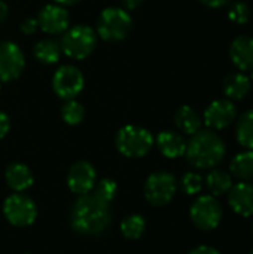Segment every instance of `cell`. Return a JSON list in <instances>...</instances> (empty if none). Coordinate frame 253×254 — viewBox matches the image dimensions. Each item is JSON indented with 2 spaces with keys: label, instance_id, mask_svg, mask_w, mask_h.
Instances as JSON below:
<instances>
[{
  "label": "cell",
  "instance_id": "1",
  "mask_svg": "<svg viewBox=\"0 0 253 254\" xmlns=\"http://www.w3.org/2000/svg\"><path fill=\"white\" fill-rule=\"evenodd\" d=\"M112 213L109 204L94 193L81 195L72 208V228L82 235H100L110 225Z\"/></svg>",
  "mask_w": 253,
  "mask_h": 254
},
{
  "label": "cell",
  "instance_id": "2",
  "mask_svg": "<svg viewBox=\"0 0 253 254\" xmlns=\"http://www.w3.org/2000/svg\"><path fill=\"white\" fill-rule=\"evenodd\" d=\"M227 153L224 140L212 129L198 131L186 144V159L198 170H210L218 167Z\"/></svg>",
  "mask_w": 253,
  "mask_h": 254
},
{
  "label": "cell",
  "instance_id": "3",
  "mask_svg": "<svg viewBox=\"0 0 253 254\" xmlns=\"http://www.w3.org/2000/svg\"><path fill=\"white\" fill-rule=\"evenodd\" d=\"M154 146V135L142 127L125 125L116 134V147L127 158H142Z\"/></svg>",
  "mask_w": 253,
  "mask_h": 254
},
{
  "label": "cell",
  "instance_id": "4",
  "mask_svg": "<svg viewBox=\"0 0 253 254\" xmlns=\"http://www.w3.org/2000/svg\"><path fill=\"white\" fill-rule=\"evenodd\" d=\"M131 27L133 19L127 10L121 7H107L98 16L97 33L103 40L119 42L130 34Z\"/></svg>",
  "mask_w": 253,
  "mask_h": 254
},
{
  "label": "cell",
  "instance_id": "5",
  "mask_svg": "<svg viewBox=\"0 0 253 254\" xmlns=\"http://www.w3.org/2000/svg\"><path fill=\"white\" fill-rule=\"evenodd\" d=\"M97 36L89 25H75L64 31L61 51L73 60H85L95 48Z\"/></svg>",
  "mask_w": 253,
  "mask_h": 254
},
{
  "label": "cell",
  "instance_id": "6",
  "mask_svg": "<svg viewBox=\"0 0 253 254\" xmlns=\"http://www.w3.org/2000/svg\"><path fill=\"white\" fill-rule=\"evenodd\" d=\"M177 190L176 177L167 171L152 173L145 183V196L149 204L155 207L167 205Z\"/></svg>",
  "mask_w": 253,
  "mask_h": 254
},
{
  "label": "cell",
  "instance_id": "7",
  "mask_svg": "<svg viewBox=\"0 0 253 254\" xmlns=\"http://www.w3.org/2000/svg\"><path fill=\"white\" fill-rule=\"evenodd\" d=\"M189 216L198 229L213 231L222 220V207L213 195H203L191 205Z\"/></svg>",
  "mask_w": 253,
  "mask_h": 254
},
{
  "label": "cell",
  "instance_id": "8",
  "mask_svg": "<svg viewBox=\"0 0 253 254\" xmlns=\"http://www.w3.org/2000/svg\"><path fill=\"white\" fill-rule=\"evenodd\" d=\"M3 214L10 225L16 228H25L36 220L37 207L31 198L22 193H13L4 199Z\"/></svg>",
  "mask_w": 253,
  "mask_h": 254
},
{
  "label": "cell",
  "instance_id": "9",
  "mask_svg": "<svg viewBox=\"0 0 253 254\" xmlns=\"http://www.w3.org/2000/svg\"><path fill=\"white\" fill-rule=\"evenodd\" d=\"M85 79L82 71L73 65H61L52 77V89L63 100H75L84 89Z\"/></svg>",
  "mask_w": 253,
  "mask_h": 254
},
{
  "label": "cell",
  "instance_id": "10",
  "mask_svg": "<svg viewBox=\"0 0 253 254\" xmlns=\"http://www.w3.org/2000/svg\"><path fill=\"white\" fill-rule=\"evenodd\" d=\"M25 65L24 54L13 42L0 43V82H10L21 76Z\"/></svg>",
  "mask_w": 253,
  "mask_h": 254
},
{
  "label": "cell",
  "instance_id": "11",
  "mask_svg": "<svg viewBox=\"0 0 253 254\" xmlns=\"http://www.w3.org/2000/svg\"><path fill=\"white\" fill-rule=\"evenodd\" d=\"M204 124L215 131L228 128L237 121V107L234 101L224 98L212 101L204 110Z\"/></svg>",
  "mask_w": 253,
  "mask_h": 254
},
{
  "label": "cell",
  "instance_id": "12",
  "mask_svg": "<svg viewBox=\"0 0 253 254\" xmlns=\"http://www.w3.org/2000/svg\"><path fill=\"white\" fill-rule=\"evenodd\" d=\"M95 179H97L95 168L86 161H79V162L73 164L69 170L67 186L73 193H76L79 196L86 195L94 189Z\"/></svg>",
  "mask_w": 253,
  "mask_h": 254
},
{
  "label": "cell",
  "instance_id": "13",
  "mask_svg": "<svg viewBox=\"0 0 253 254\" xmlns=\"http://www.w3.org/2000/svg\"><path fill=\"white\" fill-rule=\"evenodd\" d=\"M37 24L48 34H60L69 28L70 15L61 4H46L37 15Z\"/></svg>",
  "mask_w": 253,
  "mask_h": 254
},
{
  "label": "cell",
  "instance_id": "14",
  "mask_svg": "<svg viewBox=\"0 0 253 254\" xmlns=\"http://www.w3.org/2000/svg\"><path fill=\"white\" fill-rule=\"evenodd\" d=\"M230 207L243 217L253 216V185L248 182H240L233 185L228 192Z\"/></svg>",
  "mask_w": 253,
  "mask_h": 254
},
{
  "label": "cell",
  "instance_id": "15",
  "mask_svg": "<svg viewBox=\"0 0 253 254\" xmlns=\"http://www.w3.org/2000/svg\"><path fill=\"white\" fill-rule=\"evenodd\" d=\"M230 58L240 71L253 70V37L239 36L231 42Z\"/></svg>",
  "mask_w": 253,
  "mask_h": 254
},
{
  "label": "cell",
  "instance_id": "16",
  "mask_svg": "<svg viewBox=\"0 0 253 254\" xmlns=\"http://www.w3.org/2000/svg\"><path fill=\"white\" fill-rule=\"evenodd\" d=\"M157 146H158L160 152L166 158H170V159L180 158L182 155H185V150H186L185 138L174 131L160 132L157 137Z\"/></svg>",
  "mask_w": 253,
  "mask_h": 254
},
{
  "label": "cell",
  "instance_id": "17",
  "mask_svg": "<svg viewBox=\"0 0 253 254\" xmlns=\"http://www.w3.org/2000/svg\"><path fill=\"white\" fill-rule=\"evenodd\" d=\"M224 94L227 95L228 100L236 101V100H243L252 88V79L245 74V73H231L225 77L224 80Z\"/></svg>",
  "mask_w": 253,
  "mask_h": 254
},
{
  "label": "cell",
  "instance_id": "18",
  "mask_svg": "<svg viewBox=\"0 0 253 254\" xmlns=\"http://www.w3.org/2000/svg\"><path fill=\"white\" fill-rule=\"evenodd\" d=\"M4 179H6V183L10 189L16 190V192H22V190H27L28 188H31L33 182H34V177H33V173L31 170L24 165V164H19V162H15V164H10L6 171H4Z\"/></svg>",
  "mask_w": 253,
  "mask_h": 254
},
{
  "label": "cell",
  "instance_id": "19",
  "mask_svg": "<svg viewBox=\"0 0 253 254\" xmlns=\"http://www.w3.org/2000/svg\"><path fill=\"white\" fill-rule=\"evenodd\" d=\"M176 127L188 135H194L201 129V118L191 106H182L174 113Z\"/></svg>",
  "mask_w": 253,
  "mask_h": 254
},
{
  "label": "cell",
  "instance_id": "20",
  "mask_svg": "<svg viewBox=\"0 0 253 254\" xmlns=\"http://www.w3.org/2000/svg\"><path fill=\"white\" fill-rule=\"evenodd\" d=\"M230 173L240 182H249L253 179V150H246L234 156L230 164Z\"/></svg>",
  "mask_w": 253,
  "mask_h": 254
},
{
  "label": "cell",
  "instance_id": "21",
  "mask_svg": "<svg viewBox=\"0 0 253 254\" xmlns=\"http://www.w3.org/2000/svg\"><path fill=\"white\" fill-rule=\"evenodd\" d=\"M236 137L240 146L253 150V109L246 110L237 119Z\"/></svg>",
  "mask_w": 253,
  "mask_h": 254
},
{
  "label": "cell",
  "instance_id": "22",
  "mask_svg": "<svg viewBox=\"0 0 253 254\" xmlns=\"http://www.w3.org/2000/svg\"><path fill=\"white\" fill-rule=\"evenodd\" d=\"M206 185L213 196H221L228 193L233 188V176L222 170H213L207 174Z\"/></svg>",
  "mask_w": 253,
  "mask_h": 254
},
{
  "label": "cell",
  "instance_id": "23",
  "mask_svg": "<svg viewBox=\"0 0 253 254\" xmlns=\"http://www.w3.org/2000/svg\"><path fill=\"white\" fill-rule=\"evenodd\" d=\"M61 46L52 39H43L34 46V57L42 64H55L60 60Z\"/></svg>",
  "mask_w": 253,
  "mask_h": 254
},
{
  "label": "cell",
  "instance_id": "24",
  "mask_svg": "<svg viewBox=\"0 0 253 254\" xmlns=\"http://www.w3.org/2000/svg\"><path fill=\"white\" fill-rule=\"evenodd\" d=\"M146 222L140 214H130L121 223V232L128 240H137L143 235Z\"/></svg>",
  "mask_w": 253,
  "mask_h": 254
},
{
  "label": "cell",
  "instance_id": "25",
  "mask_svg": "<svg viewBox=\"0 0 253 254\" xmlns=\"http://www.w3.org/2000/svg\"><path fill=\"white\" fill-rule=\"evenodd\" d=\"M61 118L69 125H79L85 118V107L76 100H67L61 107Z\"/></svg>",
  "mask_w": 253,
  "mask_h": 254
},
{
  "label": "cell",
  "instance_id": "26",
  "mask_svg": "<svg viewBox=\"0 0 253 254\" xmlns=\"http://www.w3.org/2000/svg\"><path fill=\"white\" fill-rule=\"evenodd\" d=\"M92 193H94L98 199H101V201L110 204V202L115 199L116 193H118V185H116V182L112 180V179H103V180H100V182L94 186V192H92Z\"/></svg>",
  "mask_w": 253,
  "mask_h": 254
},
{
  "label": "cell",
  "instance_id": "27",
  "mask_svg": "<svg viewBox=\"0 0 253 254\" xmlns=\"http://www.w3.org/2000/svg\"><path fill=\"white\" fill-rule=\"evenodd\" d=\"M228 18L236 24H246L251 19V7L245 1H231L228 9Z\"/></svg>",
  "mask_w": 253,
  "mask_h": 254
},
{
  "label": "cell",
  "instance_id": "28",
  "mask_svg": "<svg viewBox=\"0 0 253 254\" xmlns=\"http://www.w3.org/2000/svg\"><path fill=\"white\" fill-rule=\"evenodd\" d=\"M180 188L186 195H197L203 189V177L197 173H186L180 180Z\"/></svg>",
  "mask_w": 253,
  "mask_h": 254
},
{
  "label": "cell",
  "instance_id": "29",
  "mask_svg": "<svg viewBox=\"0 0 253 254\" xmlns=\"http://www.w3.org/2000/svg\"><path fill=\"white\" fill-rule=\"evenodd\" d=\"M37 27H39L37 19H34V18H25L22 21V24H21V31L24 34H33V33H36Z\"/></svg>",
  "mask_w": 253,
  "mask_h": 254
},
{
  "label": "cell",
  "instance_id": "30",
  "mask_svg": "<svg viewBox=\"0 0 253 254\" xmlns=\"http://www.w3.org/2000/svg\"><path fill=\"white\" fill-rule=\"evenodd\" d=\"M9 129H10V119L6 113L0 112V140L7 135Z\"/></svg>",
  "mask_w": 253,
  "mask_h": 254
},
{
  "label": "cell",
  "instance_id": "31",
  "mask_svg": "<svg viewBox=\"0 0 253 254\" xmlns=\"http://www.w3.org/2000/svg\"><path fill=\"white\" fill-rule=\"evenodd\" d=\"M233 0H200V3H203L204 6L207 7H212V9H219V7H224L227 4H230Z\"/></svg>",
  "mask_w": 253,
  "mask_h": 254
},
{
  "label": "cell",
  "instance_id": "32",
  "mask_svg": "<svg viewBox=\"0 0 253 254\" xmlns=\"http://www.w3.org/2000/svg\"><path fill=\"white\" fill-rule=\"evenodd\" d=\"M188 254H221L216 249L213 247H209V246H200V247H195L194 250H191Z\"/></svg>",
  "mask_w": 253,
  "mask_h": 254
},
{
  "label": "cell",
  "instance_id": "33",
  "mask_svg": "<svg viewBox=\"0 0 253 254\" xmlns=\"http://www.w3.org/2000/svg\"><path fill=\"white\" fill-rule=\"evenodd\" d=\"M7 13H9V7H7V4H6L3 0H0V22L6 19Z\"/></svg>",
  "mask_w": 253,
  "mask_h": 254
},
{
  "label": "cell",
  "instance_id": "34",
  "mask_svg": "<svg viewBox=\"0 0 253 254\" xmlns=\"http://www.w3.org/2000/svg\"><path fill=\"white\" fill-rule=\"evenodd\" d=\"M143 0H122V3H124V6L127 7V9H130V10H133V9H136L140 3H142Z\"/></svg>",
  "mask_w": 253,
  "mask_h": 254
},
{
  "label": "cell",
  "instance_id": "35",
  "mask_svg": "<svg viewBox=\"0 0 253 254\" xmlns=\"http://www.w3.org/2000/svg\"><path fill=\"white\" fill-rule=\"evenodd\" d=\"M55 1L61 6H73V4L79 3L81 0H55Z\"/></svg>",
  "mask_w": 253,
  "mask_h": 254
},
{
  "label": "cell",
  "instance_id": "36",
  "mask_svg": "<svg viewBox=\"0 0 253 254\" xmlns=\"http://www.w3.org/2000/svg\"><path fill=\"white\" fill-rule=\"evenodd\" d=\"M252 232H253V225H252Z\"/></svg>",
  "mask_w": 253,
  "mask_h": 254
},
{
  "label": "cell",
  "instance_id": "37",
  "mask_svg": "<svg viewBox=\"0 0 253 254\" xmlns=\"http://www.w3.org/2000/svg\"><path fill=\"white\" fill-rule=\"evenodd\" d=\"M251 254H253V250H252V253H251Z\"/></svg>",
  "mask_w": 253,
  "mask_h": 254
}]
</instances>
